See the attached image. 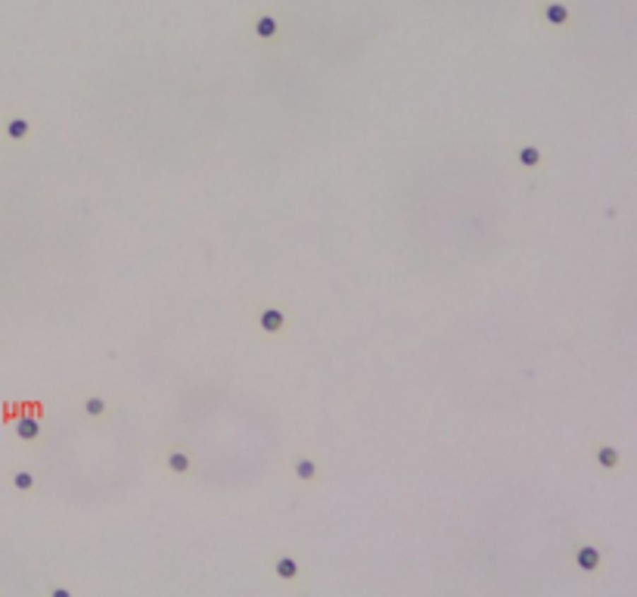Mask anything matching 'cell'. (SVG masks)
<instances>
[{"mask_svg":"<svg viewBox=\"0 0 637 597\" xmlns=\"http://www.w3.org/2000/svg\"><path fill=\"white\" fill-rule=\"evenodd\" d=\"M538 16H541V22H544V28H550V31L569 35V31L575 28V16H572L566 0H538Z\"/></svg>","mask_w":637,"mask_h":597,"instance_id":"cell-1","label":"cell"},{"mask_svg":"<svg viewBox=\"0 0 637 597\" xmlns=\"http://www.w3.org/2000/svg\"><path fill=\"white\" fill-rule=\"evenodd\" d=\"M159 463H162L165 473L175 476V479H187V476L196 473V458L187 445H165Z\"/></svg>","mask_w":637,"mask_h":597,"instance_id":"cell-2","label":"cell"},{"mask_svg":"<svg viewBox=\"0 0 637 597\" xmlns=\"http://www.w3.org/2000/svg\"><path fill=\"white\" fill-rule=\"evenodd\" d=\"M572 563H575V569L585 572V576H597V572L603 569V547L597 545V541L581 538L572 545Z\"/></svg>","mask_w":637,"mask_h":597,"instance_id":"cell-3","label":"cell"},{"mask_svg":"<svg viewBox=\"0 0 637 597\" xmlns=\"http://www.w3.org/2000/svg\"><path fill=\"white\" fill-rule=\"evenodd\" d=\"M255 327H258V333H264V336H280V333H286V327H289V314L274 302L258 305Z\"/></svg>","mask_w":637,"mask_h":597,"instance_id":"cell-4","label":"cell"},{"mask_svg":"<svg viewBox=\"0 0 637 597\" xmlns=\"http://www.w3.org/2000/svg\"><path fill=\"white\" fill-rule=\"evenodd\" d=\"M591 454H594V463L603 470V473H619L625 467V454L622 448H616L612 442H591Z\"/></svg>","mask_w":637,"mask_h":597,"instance_id":"cell-5","label":"cell"},{"mask_svg":"<svg viewBox=\"0 0 637 597\" xmlns=\"http://www.w3.org/2000/svg\"><path fill=\"white\" fill-rule=\"evenodd\" d=\"M271 572H274L277 582L296 585L298 579H302V563H298V557L293 551H280L277 557H274V563H271Z\"/></svg>","mask_w":637,"mask_h":597,"instance_id":"cell-6","label":"cell"},{"mask_svg":"<svg viewBox=\"0 0 637 597\" xmlns=\"http://www.w3.org/2000/svg\"><path fill=\"white\" fill-rule=\"evenodd\" d=\"M13 433H16V439L19 442H25V445H35V442H41V436H44V423H41V417L37 414H19V417L13 420Z\"/></svg>","mask_w":637,"mask_h":597,"instance_id":"cell-7","label":"cell"},{"mask_svg":"<svg viewBox=\"0 0 637 597\" xmlns=\"http://www.w3.org/2000/svg\"><path fill=\"white\" fill-rule=\"evenodd\" d=\"M289 473H293L296 482L314 485V482H320V460H314L311 454H296L293 463H289Z\"/></svg>","mask_w":637,"mask_h":597,"instance_id":"cell-8","label":"cell"},{"mask_svg":"<svg viewBox=\"0 0 637 597\" xmlns=\"http://www.w3.org/2000/svg\"><path fill=\"white\" fill-rule=\"evenodd\" d=\"M513 162H516V168H522V171H541L544 168V149L538 144H516Z\"/></svg>","mask_w":637,"mask_h":597,"instance_id":"cell-9","label":"cell"},{"mask_svg":"<svg viewBox=\"0 0 637 597\" xmlns=\"http://www.w3.org/2000/svg\"><path fill=\"white\" fill-rule=\"evenodd\" d=\"M10 489L19 492V494H35L37 492V473L25 463H13L10 467Z\"/></svg>","mask_w":637,"mask_h":597,"instance_id":"cell-10","label":"cell"},{"mask_svg":"<svg viewBox=\"0 0 637 597\" xmlns=\"http://www.w3.org/2000/svg\"><path fill=\"white\" fill-rule=\"evenodd\" d=\"M252 28H255L258 41L271 44V41H277V35H280V19H277V16H271V13H258L252 19Z\"/></svg>","mask_w":637,"mask_h":597,"instance_id":"cell-11","label":"cell"},{"mask_svg":"<svg viewBox=\"0 0 637 597\" xmlns=\"http://www.w3.org/2000/svg\"><path fill=\"white\" fill-rule=\"evenodd\" d=\"M31 128H35V124H31L25 115H6V119H4V134H6V140H13V144L28 140Z\"/></svg>","mask_w":637,"mask_h":597,"instance_id":"cell-12","label":"cell"},{"mask_svg":"<svg viewBox=\"0 0 637 597\" xmlns=\"http://www.w3.org/2000/svg\"><path fill=\"white\" fill-rule=\"evenodd\" d=\"M81 411H84V417H90V420H103V417H109V402L100 392H90V395H84Z\"/></svg>","mask_w":637,"mask_h":597,"instance_id":"cell-13","label":"cell"},{"mask_svg":"<svg viewBox=\"0 0 637 597\" xmlns=\"http://www.w3.org/2000/svg\"><path fill=\"white\" fill-rule=\"evenodd\" d=\"M50 594H53V597H72V591H69V588H53Z\"/></svg>","mask_w":637,"mask_h":597,"instance_id":"cell-14","label":"cell"}]
</instances>
